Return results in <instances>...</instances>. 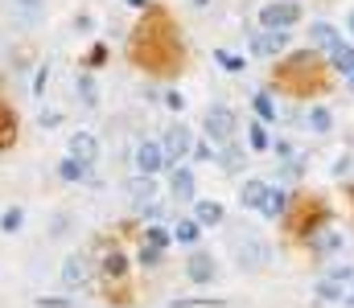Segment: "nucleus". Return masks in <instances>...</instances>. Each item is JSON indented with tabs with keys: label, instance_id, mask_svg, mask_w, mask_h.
I'll use <instances>...</instances> for the list:
<instances>
[{
	"label": "nucleus",
	"instance_id": "f257e3e1",
	"mask_svg": "<svg viewBox=\"0 0 354 308\" xmlns=\"http://www.w3.org/2000/svg\"><path fill=\"white\" fill-rule=\"evenodd\" d=\"M235 263H239L243 272H264V268L272 263V247H268V239H260V235H243V243H239V251H235Z\"/></svg>",
	"mask_w": 354,
	"mask_h": 308
},
{
	"label": "nucleus",
	"instance_id": "f03ea898",
	"mask_svg": "<svg viewBox=\"0 0 354 308\" xmlns=\"http://www.w3.org/2000/svg\"><path fill=\"white\" fill-rule=\"evenodd\" d=\"M235 128H239V119H235L231 107H223V103L206 107V140L227 144V140H235Z\"/></svg>",
	"mask_w": 354,
	"mask_h": 308
},
{
	"label": "nucleus",
	"instance_id": "7ed1b4c3",
	"mask_svg": "<svg viewBox=\"0 0 354 308\" xmlns=\"http://www.w3.org/2000/svg\"><path fill=\"white\" fill-rule=\"evenodd\" d=\"M301 21V4L297 0H272L260 8V25L264 29H293Z\"/></svg>",
	"mask_w": 354,
	"mask_h": 308
},
{
	"label": "nucleus",
	"instance_id": "20e7f679",
	"mask_svg": "<svg viewBox=\"0 0 354 308\" xmlns=\"http://www.w3.org/2000/svg\"><path fill=\"white\" fill-rule=\"evenodd\" d=\"M161 148H165V165H181V161L190 156V148H194V132H190L186 123H173V128L165 132Z\"/></svg>",
	"mask_w": 354,
	"mask_h": 308
},
{
	"label": "nucleus",
	"instance_id": "39448f33",
	"mask_svg": "<svg viewBox=\"0 0 354 308\" xmlns=\"http://www.w3.org/2000/svg\"><path fill=\"white\" fill-rule=\"evenodd\" d=\"M87 284H91V255H87V251L66 255V263H62V288H66V292H78V288H87Z\"/></svg>",
	"mask_w": 354,
	"mask_h": 308
},
{
	"label": "nucleus",
	"instance_id": "423d86ee",
	"mask_svg": "<svg viewBox=\"0 0 354 308\" xmlns=\"http://www.w3.org/2000/svg\"><path fill=\"white\" fill-rule=\"evenodd\" d=\"M285 45H289V29L252 33V54H256V58H276V54H285Z\"/></svg>",
	"mask_w": 354,
	"mask_h": 308
},
{
	"label": "nucleus",
	"instance_id": "0eeeda50",
	"mask_svg": "<svg viewBox=\"0 0 354 308\" xmlns=\"http://www.w3.org/2000/svg\"><path fill=\"white\" fill-rule=\"evenodd\" d=\"M136 169H140V173H161V169H165V148L153 144V140L136 144Z\"/></svg>",
	"mask_w": 354,
	"mask_h": 308
},
{
	"label": "nucleus",
	"instance_id": "6e6552de",
	"mask_svg": "<svg viewBox=\"0 0 354 308\" xmlns=\"http://www.w3.org/2000/svg\"><path fill=\"white\" fill-rule=\"evenodd\" d=\"M346 247V239H342V230H313L309 235V251H318L322 259H330V255H338Z\"/></svg>",
	"mask_w": 354,
	"mask_h": 308
},
{
	"label": "nucleus",
	"instance_id": "1a4fd4ad",
	"mask_svg": "<svg viewBox=\"0 0 354 308\" xmlns=\"http://www.w3.org/2000/svg\"><path fill=\"white\" fill-rule=\"evenodd\" d=\"M186 276H190L194 284H210V280H214V259H210V251H190Z\"/></svg>",
	"mask_w": 354,
	"mask_h": 308
},
{
	"label": "nucleus",
	"instance_id": "9d476101",
	"mask_svg": "<svg viewBox=\"0 0 354 308\" xmlns=\"http://www.w3.org/2000/svg\"><path fill=\"white\" fill-rule=\"evenodd\" d=\"M194 173L186 169V165H173V177H169V193H173V202H190L194 198Z\"/></svg>",
	"mask_w": 354,
	"mask_h": 308
},
{
	"label": "nucleus",
	"instance_id": "9b49d317",
	"mask_svg": "<svg viewBox=\"0 0 354 308\" xmlns=\"http://www.w3.org/2000/svg\"><path fill=\"white\" fill-rule=\"evenodd\" d=\"M70 156L82 161V165H91V161L99 156V140H95L91 132H74V136H70Z\"/></svg>",
	"mask_w": 354,
	"mask_h": 308
},
{
	"label": "nucleus",
	"instance_id": "f8f14e48",
	"mask_svg": "<svg viewBox=\"0 0 354 308\" xmlns=\"http://www.w3.org/2000/svg\"><path fill=\"white\" fill-rule=\"evenodd\" d=\"M264 193H268V181L252 177V181H243V185H239V206H243V210H260Z\"/></svg>",
	"mask_w": 354,
	"mask_h": 308
},
{
	"label": "nucleus",
	"instance_id": "ddd939ff",
	"mask_svg": "<svg viewBox=\"0 0 354 308\" xmlns=\"http://www.w3.org/2000/svg\"><path fill=\"white\" fill-rule=\"evenodd\" d=\"M285 206H289V198H285V189H276V185H268V193H264V202H260V214L264 218H285Z\"/></svg>",
	"mask_w": 354,
	"mask_h": 308
},
{
	"label": "nucleus",
	"instance_id": "4468645a",
	"mask_svg": "<svg viewBox=\"0 0 354 308\" xmlns=\"http://www.w3.org/2000/svg\"><path fill=\"white\" fill-rule=\"evenodd\" d=\"M124 272H128V259H124V251L111 247V251L103 255V280H107V284H124Z\"/></svg>",
	"mask_w": 354,
	"mask_h": 308
},
{
	"label": "nucleus",
	"instance_id": "2eb2a0df",
	"mask_svg": "<svg viewBox=\"0 0 354 308\" xmlns=\"http://www.w3.org/2000/svg\"><path fill=\"white\" fill-rule=\"evenodd\" d=\"M334 41H338V29H334V25H326V21H322V25H313V29H309V49H326V54H330V49H334Z\"/></svg>",
	"mask_w": 354,
	"mask_h": 308
},
{
	"label": "nucleus",
	"instance_id": "dca6fc26",
	"mask_svg": "<svg viewBox=\"0 0 354 308\" xmlns=\"http://www.w3.org/2000/svg\"><path fill=\"white\" fill-rule=\"evenodd\" d=\"M157 198V181H153V173H140L136 181H132V202L136 206H148Z\"/></svg>",
	"mask_w": 354,
	"mask_h": 308
},
{
	"label": "nucleus",
	"instance_id": "f3484780",
	"mask_svg": "<svg viewBox=\"0 0 354 308\" xmlns=\"http://www.w3.org/2000/svg\"><path fill=\"white\" fill-rule=\"evenodd\" d=\"M330 62H334L342 74H351V70H354V45H346V41L338 37V41H334V49H330Z\"/></svg>",
	"mask_w": 354,
	"mask_h": 308
},
{
	"label": "nucleus",
	"instance_id": "a211bd4d",
	"mask_svg": "<svg viewBox=\"0 0 354 308\" xmlns=\"http://www.w3.org/2000/svg\"><path fill=\"white\" fill-rule=\"evenodd\" d=\"M243 156H247V152H243L239 144H231V140H227V144H223V152H219V165H223V169H231V173H239V169H243Z\"/></svg>",
	"mask_w": 354,
	"mask_h": 308
},
{
	"label": "nucleus",
	"instance_id": "6ab92c4d",
	"mask_svg": "<svg viewBox=\"0 0 354 308\" xmlns=\"http://www.w3.org/2000/svg\"><path fill=\"white\" fill-rule=\"evenodd\" d=\"M58 177H62L66 185H78V181L87 177V165H82V161H74V156H66V161L58 165Z\"/></svg>",
	"mask_w": 354,
	"mask_h": 308
},
{
	"label": "nucleus",
	"instance_id": "aec40b11",
	"mask_svg": "<svg viewBox=\"0 0 354 308\" xmlns=\"http://www.w3.org/2000/svg\"><path fill=\"white\" fill-rule=\"evenodd\" d=\"M194 218H198V226H214V222H223V206L219 202H198Z\"/></svg>",
	"mask_w": 354,
	"mask_h": 308
},
{
	"label": "nucleus",
	"instance_id": "412c9836",
	"mask_svg": "<svg viewBox=\"0 0 354 308\" xmlns=\"http://www.w3.org/2000/svg\"><path fill=\"white\" fill-rule=\"evenodd\" d=\"M198 230H202V226H198V218H181V222L173 226V239H177V243H186V247H194V243H198Z\"/></svg>",
	"mask_w": 354,
	"mask_h": 308
},
{
	"label": "nucleus",
	"instance_id": "4be33fe9",
	"mask_svg": "<svg viewBox=\"0 0 354 308\" xmlns=\"http://www.w3.org/2000/svg\"><path fill=\"white\" fill-rule=\"evenodd\" d=\"M12 12L21 16V25H33L41 16V0H12Z\"/></svg>",
	"mask_w": 354,
	"mask_h": 308
},
{
	"label": "nucleus",
	"instance_id": "5701e85b",
	"mask_svg": "<svg viewBox=\"0 0 354 308\" xmlns=\"http://www.w3.org/2000/svg\"><path fill=\"white\" fill-rule=\"evenodd\" d=\"M252 107H256V115H260L264 123H276V103H272V95H264V91H260V95L252 99Z\"/></svg>",
	"mask_w": 354,
	"mask_h": 308
},
{
	"label": "nucleus",
	"instance_id": "b1692460",
	"mask_svg": "<svg viewBox=\"0 0 354 308\" xmlns=\"http://www.w3.org/2000/svg\"><path fill=\"white\" fill-rule=\"evenodd\" d=\"M305 123H309V128H313V132H318V136H326V132H330V128H334V115H330V111H326V107H313V111H309V119H305Z\"/></svg>",
	"mask_w": 354,
	"mask_h": 308
},
{
	"label": "nucleus",
	"instance_id": "393cba45",
	"mask_svg": "<svg viewBox=\"0 0 354 308\" xmlns=\"http://www.w3.org/2000/svg\"><path fill=\"white\" fill-rule=\"evenodd\" d=\"M247 144H252V152H268V148H272V140H268L264 123H252V128H247Z\"/></svg>",
	"mask_w": 354,
	"mask_h": 308
},
{
	"label": "nucleus",
	"instance_id": "a878e982",
	"mask_svg": "<svg viewBox=\"0 0 354 308\" xmlns=\"http://www.w3.org/2000/svg\"><path fill=\"white\" fill-rule=\"evenodd\" d=\"M214 62H219L223 70H231V74H239V70H243V58H239V54H231V49H214Z\"/></svg>",
	"mask_w": 354,
	"mask_h": 308
},
{
	"label": "nucleus",
	"instance_id": "bb28decb",
	"mask_svg": "<svg viewBox=\"0 0 354 308\" xmlns=\"http://www.w3.org/2000/svg\"><path fill=\"white\" fill-rule=\"evenodd\" d=\"M21 222H25V214H21L16 206L0 214V230H4V235H16V230H21Z\"/></svg>",
	"mask_w": 354,
	"mask_h": 308
},
{
	"label": "nucleus",
	"instance_id": "cd10ccee",
	"mask_svg": "<svg viewBox=\"0 0 354 308\" xmlns=\"http://www.w3.org/2000/svg\"><path fill=\"white\" fill-rule=\"evenodd\" d=\"M190 156H194V161H219V152H214V140H194Z\"/></svg>",
	"mask_w": 354,
	"mask_h": 308
},
{
	"label": "nucleus",
	"instance_id": "c85d7f7f",
	"mask_svg": "<svg viewBox=\"0 0 354 308\" xmlns=\"http://www.w3.org/2000/svg\"><path fill=\"white\" fill-rule=\"evenodd\" d=\"M318 296H322V300H338V305L346 300V292L338 288V280H322V284H318Z\"/></svg>",
	"mask_w": 354,
	"mask_h": 308
},
{
	"label": "nucleus",
	"instance_id": "c756f323",
	"mask_svg": "<svg viewBox=\"0 0 354 308\" xmlns=\"http://www.w3.org/2000/svg\"><path fill=\"white\" fill-rule=\"evenodd\" d=\"M78 95H82V103H87V107H95V103H99V91H95V78H87V74H82V78H78Z\"/></svg>",
	"mask_w": 354,
	"mask_h": 308
},
{
	"label": "nucleus",
	"instance_id": "7c9ffc66",
	"mask_svg": "<svg viewBox=\"0 0 354 308\" xmlns=\"http://www.w3.org/2000/svg\"><path fill=\"white\" fill-rule=\"evenodd\" d=\"M144 243H153V247H161V251H165V247L173 243V235H169V230H161V226H148V230H144Z\"/></svg>",
	"mask_w": 354,
	"mask_h": 308
},
{
	"label": "nucleus",
	"instance_id": "2f4dec72",
	"mask_svg": "<svg viewBox=\"0 0 354 308\" xmlns=\"http://www.w3.org/2000/svg\"><path fill=\"white\" fill-rule=\"evenodd\" d=\"M153 263H161V247L144 243V247H140V268H153Z\"/></svg>",
	"mask_w": 354,
	"mask_h": 308
},
{
	"label": "nucleus",
	"instance_id": "473e14b6",
	"mask_svg": "<svg viewBox=\"0 0 354 308\" xmlns=\"http://www.w3.org/2000/svg\"><path fill=\"white\" fill-rule=\"evenodd\" d=\"M45 82H49V66H37V74H33V95H41Z\"/></svg>",
	"mask_w": 354,
	"mask_h": 308
},
{
	"label": "nucleus",
	"instance_id": "72a5a7b5",
	"mask_svg": "<svg viewBox=\"0 0 354 308\" xmlns=\"http://www.w3.org/2000/svg\"><path fill=\"white\" fill-rule=\"evenodd\" d=\"M330 280H338V284H351V280H354V268H346V263H342V268H334V272H330Z\"/></svg>",
	"mask_w": 354,
	"mask_h": 308
},
{
	"label": "nucleus",
	"instance_id": "f704fd0d",
	"mask_svg": "<svg viewBox=\"0 0 354 308\" xmlns=\"http://www.w3.org/2000/svg\"><path fill=\"white\" fill-rule=\"evenodd\" d=\"M165 103H169L173 111H181V107H186V99H181V91H165Z\"/></svg>",
	"mask_w": 354,
	"mask_h": 308
},
{
	"label": "nucleus",
	"instance_id": "c9c22d12",
	"mask_svg": "<svg viewBox=\"0 0 354 308\" xmlns=\"http://www.w3.org/2000/svg\"><path fill=\"white\" fill-rule=\"evenodd\" d=\"M37 123H41V128H58V123H62V115H58V111H41V119H37Z\"/></svg>",
	"mask_w": 354,
	"mask_h": 308
},
{
	"label": "nucleus",
	"instance_id": "e433bc0d",
	"mask_svg": "<svg viewBox=\"0 0 354 308\" xmlns=\"http://www.w3.org/2000/svg\"><path fill=\"white\" fill-rule=\"evenodd\" d=\"M276 156H280V161H293L297 152H293V144H289V140H276Z\"/></svg>",
	"mask_w": 354,
	"mask_h": 308
},
{
	"label": "nucleus",
	"instance_id": "4c0bfd02",
	"mask_svg": "<svg viewBox=\"0 0 354 308\" xmlns=\"http://www.w3.org/2000/svg\"><path fill=\"white\" fill-rule=\"evenodd\" d=\"M103 58H107V45H95V49H91V62H95V66H99V62H103Z\"/></svg>",
	"mask_w": 354,
	"mask_h": 308
},
{
	"label": "nucleus",
	"instance_id": "58836bf2",
	"mask_svg": "<svg viewBox=\"0 0 354 308\" xmlns=\"http://www.w3.org/2000/svg\"><path fill=\"white\" fill-rule=\"evenodd\" d=\"M128 4H132V8H144V4H148V0H128Z\"/></svg>",
	"mask_w": 354,
	"mask_h": 308
},
{
	"label": "nucleus",
	"instance_id": "ea45409f",
	"mask_svg": "<svg viewBox=\"0 0 354 308\" xmlns=\"http://www.w3.org/2000/svg\"><path fill=\"white\" fill-rule=\"evenodd\" d=\"M346 29H351V33H354V12H351V16H346Z\"/></svg>",
	"mask_w": 354,
	"mask_h": 308
},
{
	"label": "nucleus",
	"instance_id": "a19ab883",
	"mask_svg": "<svg viewBox=\"0 0 354 308\" xmlns=\"http://www.w3.org/2000/svg\"><path fill=\"white\" fill-rule=\"evenodd\" d=\"M346 82H351V95H354V70H351V74H346Z\"/></svg>",
	"mask_w": 354,
	"mask_h": 308
},
{
	"label": "nucleus",
	"instance_id": "79ce46f5",
	"mask_svg": "<svg viewBox=\"0 0 354 308\" xmlns=\"http://www.w3.org/2000/svg\"><path fill=\"white\" fill-rule=\"evenodd\" d=\"M342 305H351V308H354V296H346V300H342Z\"/></svg>",
	"mask_w": 354,
	"mask_h": 308
}]
</instances>
